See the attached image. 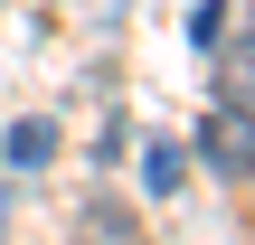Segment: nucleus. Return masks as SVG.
I'll return each mask as SVG.
<instances>
[{"instance_id":"f257e3e1","label":"nucleus","mask_w":255,"mask_h":245,"mask_svg":"<svg viewBox=\"0 0 255 245\" xmlns=\"http://www.w3.org/2000/svg\"><path fill=\"white\" fill-rule=\"evenodd\" d=\"M199 161H208L227 189H246V113H237V104H227V123H208V132H199Z\"/></svg>"},{"instance_id":"f03ea898","label":"nucleus","mask_w":255,"mask_h":245,"mask_svg":"<svg viewBox=\"0 0 255 245\" xmlns=\"http://www.w3.org/2000/svg\"><path fill=\"white\" fill-rule=\"evenodd\" d=\"M9 161H19V170H47V161H57V123H47V113L9 123Z\"/></svg>"}]
</instances>
